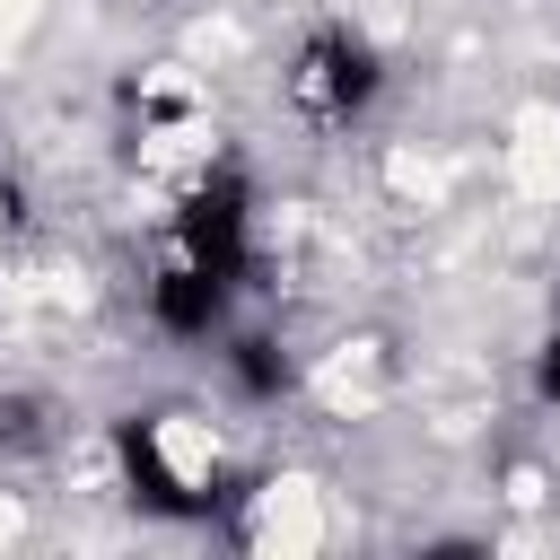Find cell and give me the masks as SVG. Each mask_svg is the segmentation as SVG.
I'll return each instance as SVG.
<instances>
[{
  "label": "cell",
  "mask_w": 560,
  "mask_h": 560,
  "mask_svg": "<svg viewBox=\"0 0 560 560\" xmlns=\"http://www.w3.org/2000/svg\"><path fill=\"white\" fill-rule=\"evenodd\" d=\"M298 105H315V114H350L359 105V88H368V52L350 44V35H324L306 61H298Z\"/></svg>",
  "instance_id": "cell-1"
},
{
  "label": "cell",
  "mask_w": 560,
  "mask_h": 560,
  "mask_svg": "<svg viewBox=\"0 0 560 560\" xmlns=\"http://www.w3.org/2000/svg\"><path fill=\"white\" fill-rule=\"evenodd\" d=\"M245 534L262 551H306V542H324V516H315L306 481H262L254 508H245Z\"/></svg>",
  "instance_id": "cell-2"
}]
</instances>
